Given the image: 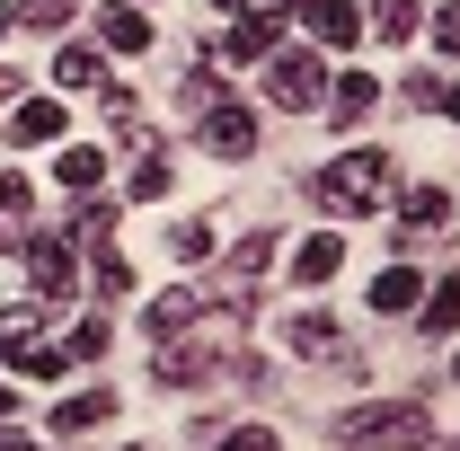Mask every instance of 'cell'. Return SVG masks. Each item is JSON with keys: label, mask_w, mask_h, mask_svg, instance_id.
<instances>
[{"label": "cell", "mask_w": 460, "mask_h": 451, "mask_svg": "<svg viewBox=\"0 0 460 451\" xmlns=\"http://www.w3.org/2000/svg\"><path fill=\"white\" fill-rule=\"evenodd\" d=\"M0 133L27 142V151H36V142H62V107H54V98H18V115H9Z\"/></svg>", "instance_id": "9c48e42d"}, {"label": "cell", "mask_w": 460, "mask_h": 451, "mask_svg": "<svg viewBox=\"0 0 460 451\" xmlns=\"http://www.w3.org/2000/svg\"><path fill=\"white\" fill-rule=\"evenodd\" d=\"M443 115H460V80H452V89H443Z\"/></svg>", "instance_id": "1f68e13d"}, {"label": "cell", "mask_w": 460, "mask_h": 451, "mask_svg": "<svg viewBox=\"0 0 460 451\" xmlns=\"http://www.w3.org/2000/svg\"><path fill=\"white\" fill-rule=\"evenodd\" d=\"M36 328H45V310H27V301H18V310H0V363H18V354L36 345Z\"/></svg>", "instance_id": "ac0fdd59"}, {"label": "cell", "mask_w": 460, "mask_h": 451, "mask_svg": "<svg viewBox=\"0 0 460 451\" xmlns=\"http://www.w3.org/2000/svg\"><path fill=\"white\" fill-rule=\"evenodd\" d=\"M0 451H36V443H27V434H18V425H0Z\"/></svg>", "instance_id": "4dcf8cb0"}, {"label": "cell", "mask_w": 460, "mask_h": 451, "mask_svg": "<svg viewBox=\"0 0 460 451\" xmlns=\"http://www.w3.org/2000/svg\"><path fill=\"white\" fill-rule=\"evenodd\" d=\"M452 222V195H443V186H416V195H407V230H443Z\"/></svg>", "instance_id": "7402d4cb"}, {"label": "cell", "mask_w": 460, "mask_h": 451, "mask_svg": "<svg viewBox=\"0 0 460 451\" xmlns=\"http://www.w3.org/2000/svg\"><path fill=\"white\" fill-rule=\"evenodd\" d=\"M301 18H310V36H319V45H337V54L363 36V9H345V0H310Z\"/></svg>", "instance_id": "8fae6325"}, {"label": "cell", "mask_w": 460, "mask_h": 451, "mask_svg": "<svg viewBox=\"0 0 460 451\" xmlns=\"http://www.w3.org/2000/svg\"><path fill=\"white\" fill-rule=\"evenodd\" d=\"M292 354L328 363V354H337V319H319V310H310V319H292Z\"/></svg>", "instance_id": "ffe728a7"}, {"label": "cell", "mask_w": 460, "mask_h": 451, "mask_svg": "<svg viewBox=\"0 0 460 451\" xmlns=\"http://www.w3.org/2000/svg\"><path fill=\"white\" fill-rule=\"evenodd\" d=\"M372 98H381V80H372V71H345V80H328V107H337V124H363V115H372Z\"/></svg>", "instance_id": "7c38bea8"}, {"label": "cell", "mask_w": 460, "mask_h": 451, "mask_svg": "<svg viewBox=\"0 0 460 451\" xmlns=\"http://www.w3.org/2000/svg\"><path fill=\"white\" fill-rule=\"evenodd\" d=\"M169 248H177V257H213V230H204V222H177Z\"/></svg>", "instance_id": "484cf974"}, {"label": "cell", "mask_w": 460, "mask_h": 451, "mask_svg": "<svg viewBox=\"0 0 460 451\" xmlns=\"http://www.w3.org/2000/svg\"><path fill=\"white\" fill-rule=\"evenodd\" d=\"M425 301V275L416 266H390V275H372V310H416Z\"/></svg>", "instance_id": "9a60e30c"}, {"label": "cell", "mask_w": 460, "mask_h": 451, "mask_svg": "<svg viewBox=\"0 0 460 451\" xmlns=\"http://www.w3.org/2000/svg\"><path fill=\"white\" fill-rule=\"evenodd\" d=\"M345 266V248H337V230H319V239H301V257H292V275L301 283H328Z\"/></svg>", "instance_id": "2e32d148"}, {"label": "cell", "mask_w": 460, "mask_h": 451, "mask_svg": "<svg viewBox=\"0 0 460 451\" xmlns=\"http://www.w3.org/2000/svg\"><path fill=\"white\" fill-rule=\"evenodd\" d=\"M62 354H71V363H98V354H107V319H80V328L62 337Z\"/></svg>", "instance_id": "cb8c5ba5"}, {"label": "cell", "mask_w": 460, "mask_h": 451, "mask_svg": "<svg viewBox=\"0 0 460 451\" xmlns=\"http://www.w3.org/2000/svg\"><path fill=\"white\" fill-rule=\"evenodd\" d=\"M222 451H284V443H275V434H266V425H239V434H230Z\"/></svg>", "instance_id": "f546056e"}, {"label": "cell", "mask_w": 460, "mask_h": 451, "mask_svg": "<svg viewBox=\"0 0 460 451\" xmlns=\"http://www.w3.org/2000/svg\"><path fill=\"white\" fill-rule=\"evenodd\" d=\"M98 45H115V54H151V18L115 0V9H98Z\"/></svg>", "instance_id": "30bf717a"}, {"label": "cell", "mask_w": 460, "mask_h": 451, "mask_svg": "<svg viewBox=\"0 0 460 451\" xmlns=\"http://www.w3.org/2000/svg\"><path fill=\"white\" fill-rule=\"evenodd\" d=\"M27 213H36V186H27L18 169H0V239H18V230H27Z\"/></svg>", "instance_id": "e0dca14e"}, {"label": "cell", "mask_w": 460, "mask_h": 451, "mask_svg": "<svg viewBox=\"0 0 460 451\" xmlns=\"http://www.w3.org/2000/svg\"><path fill=\"white\" fill-rule=\"evenodd\" d=\"M275 45H284V9H257V18H239L230 36H213L204 54L213 62H257V54H275Z\"/></svg>", "instance_id": "277c9868"}, {"label": "cell", "mask_w": 460, "mask_h": 451, "mask_svg": "<svg viewBox=\"0 0 460 451\" xmlns=\"http://www.w3.org/2000/svg\"><path fill=\"white\" fill-rule=\"evenodd\" d=\"M222 9H248V0H222Z\"/></svg>", "instance_id": "836d02e7"}, {"label": "cell", "mask_w": 460, "mask_h": 451, "mask_svg": "<svg viewBox=\"0 0 460 451\" xmlns=\"http://www.w3.org/2000/svg\"><path fill=\"white\" fill-rule=\"evenodd\" d=\"M107 416H115L107 390H71V398L54 407V434H89V425H107Z\"/></svg>", "instance_id": "4fadbf2b"}, {"label": "cell", "mask_w": 460, "mask_h": 451, "mask_svg": "<svg viewBox=\"0 0 460 451\" xmlns=\"http://www.w3.org/2000/svg\"><path fill=\"white\" fill-rule=\"evenodd\" d=\"M9 27H18V9H9V0H0V36H9Z\"/></svg>", "instance_id": "d6a6232c"}, {"label": "cell", "mask_w": 460, "mask_h": 451, "mask_svg": "<svg viewBox=\"0 0 460 451\" xmlns=\"http://www.w3.org/2000/svg\"><path fill=\"white\" fill-rule=\"evenodd\" d=\"M266 98H275V107H319V98H328V62L319 54H275L266 62Z\"/></svg>", "instance_id": "3957f363"}, {"label": "cell", "mask_w": 460, "mask_h": 451, "mask_svg": "<svg viewBox=\"0 0 460 451\" xmlns=\"http://www.w3.org/2000/svg\"><path fill=\"white\" fill-rule=\"evenodd\" d=\"M27 283H36V301H62V292L80 283V266H71V239H36V248H27Z\"/></svg>", "instance_id": "8992f818"}, {"label": "cell", "mask_w": 460, "mask_h": 451, "mask_svg": "<svg viewBox=\"0 0 460 451\" xmlns=\"http://www.w3.org/2000/svg\"><path fill=\"white\" fill-rule=\"evenodd\" d=\"M425 434H434L425 407H354V416H337V443H354V451H416Z\"/></svg>", "instance_id": "7a4b0ae2"}, {"label": "cell", "mask_w": 460, "mask_h": 451, "mask_svg": "<svg viewBox=\"0 0 460 451\" xmlns=\"http://www.w3.org/2000/svg\"><path fill=\"white\" fill-rule=\"evenodd\" d=\"M71 230H80V239H107V230H115V204H80Z\"/></svg>", "instance_id": "4316f807"}, {"label": "cell", "mask_w": 460, "mask_h": 451, "mask_svg": "<svg viewBox=\"0 0 460 451\" xmlns=\"http://www.w3.org/2000/svg\"><path fill=\"white\" fill-rule=\"evenodd\" d=\"M98 292H107V301H115V292H133V266H124L115 248H107V257H98Z\"/></svg>", "instance_id": "83f0119b"}, {"label": "cell", "mask_w": 460, "mask_h": 451, "mask_svg": "<svg viewBox=\"0 0 460 451\" xmlns=\"http://www.w3.org/2000/svg\"><path fill=\"white\" fill-rule=\"evenodd\" d=\"M204 319V292H160L151 310H142V328H151V345H169V337H186Z\"/></svg>", "instance_id": "52a82bcc"}, {"label": "cell", "mask_w": 460, "mask_h": 451, "mask_svg": "<svg viewBox=\"0 0 460 451\" xmlns=\"http://www.w3.org/2000/svg\"><path fill=\"white\" fill-rule=\"evenodd\" d=\"M133 195H169V151H151V160L133 169Z\"/></svg>", "instance_id": "d4e9b609"}, {"label": "cell", "mask_w": 460, "mask_h": 451, "mask_svg": "<svg viewBox=\"0 0 460 451\" xmlns=\"http://www.w3.org/2000/svg\"><path fill=\"white\" fill-rule=\"evenodd\" d=\"M275 266V230H248L239 248H230V266H222V283L230 292H257V275Z\"/></svg>", "instance_id": "ba28073f"}, {"label": "cell", "mask_w": 460, "mask_h": 451, "mask_svg": "<svg viewBox=\"0 0 460 451\" xmlns=\"http://www.w3.org/2000/svg\"><path fill=\"white\" fill-rule=\"evenodd\" d=\"M98 71H107V62L89 54V45H62V54H54V80H62V89H98Z\"/></svg>", "instance_id": "44dd1931"}, {"label": "cell", "mask_w": 460, "mask_h": 451, "mask_svg": "<svg viewBox=\"0 0 460 451\" xmlns=\"http://www.w3.org/2000/svg\"><path fill=\"white\" fill-rule=\"evenodd\" d=\"M310 195H319L328 213H345V222H354V213H372V204L390 195V160H381V151H337L328 169L310 177Z\"/></svg>", "instance_id": "6da1fadb"}, {"label": "cell", "mask_w": 460, "mask_h": 451, "mask_svg": "<svg viewBox=\"0 0 460 451\" xmlns=\"http://www.w3.org/2000/svg\"><path fill=\"white\" fill-rule=\"evenodd\" d=\"M434 45H443V54H460V0H443V9H434Z\"/></svg>", "instance_id": "f1b7e54d"}, {"label": "cell", "mask_w": 460, "mask_h": 451, "mask_svg": "<svg viewBox=\"0 0 460 451\" xmlns=\"http://www.w3.org/2000/svg\"><path fill=\"white\" fill-rule=\"evenodd\" d=\"M416 319H425V337H452L460 328V275H443L425 301H416Z\"/></svg>", "instance_id": "5bb4252c"}, {"label": "cell", "mask_w": 460, "mask_h": 451, "mask_svg": "<svg viewBox=\"0 0 460 451\" xmlns=\"http://www.w3.org/2000/svg\"><path fill=\"white\" fill-rule=\"evenodd\" d=\"M204 151H213V160H248V151H257V115L239 107V98H230V107H204Z\"/></svg>", "instance_id": "5b68a950"}, {"label": "cell", "mask_w": 460, "mask_h": 451, "mask_svg": "<svg viewBox=\"0 0 460 451\" xmlns=\"http://www.w3.org/2000/svg\"><path fill=\"white\" fill-rule=\"evenodd\" d=\"M372 36H381V45L416 36V0H372Z\"/></svg>", "instance_id": "603a6c76"}, {"label": "cell", "mask_w": 460, "mask_h": 451, "mask_svg": "<svg viewBox=\"0 0 460 451\" xmlns=\"http://www.w3.org/2000/svg\"><path fill=\"white\" fill-rule=\"evenodd\" d=\"M452 372H460V363H452Z\"/></svg>", "instance_id": "e575fe53"}, {"label": "cell", "mask_w": 460, "mask_h": 451, "mask_svg": "<svg viewBox=\"0 0 460 451\" xmlns=\"http://www.w3.org/2000/svg\"><path fill=\"white\" fill-rule=\"evenodd\" d=\"M98 177H107V151H98V142L62 151V186H71V195H98Z\"/></svg>", "instance_id": "d6986e66"}]
</instances>
